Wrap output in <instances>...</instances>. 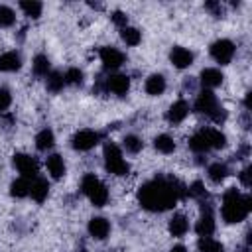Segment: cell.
Here are the masks:
<instances>
[{
	"mask_svg": "<svg viewBox=\"0 0 252 252\" xmlns=\"http://www.w3.org/2000/svg\"><path fill=\"white\" fill-rule=\"evenodd\" d=\"M185 193H187V187L179 179L171 175H156L154 179L146 181L140 187L138 201L146 211L163 213L171 209Z\"/></svg>",
	"mask_w": 252,
	"mask_h": 252,
	"instance_id": "1",
	"label": "cell"
},
{
	"mask_svg": "<svg viewBox=\"0 0 252 252\" xmlns=\"http://www.w3.org/2000/svg\"><path fill=\"white\" fill-rule=\"evenodd\" d=\"M250 213V197L242 195L238 189H226L222 195V205H220V215L224 222L234 224L240 222L248 217Z\"/></svg>",
	"mask_w": 252,
	"mask_h": 252,
	"instance_id": "2",
	"label": "cell"
},
{
	"mask_svg": "<svg viewBox=\"0 0 252 252\" xmlns=\"http://www.w3.org/2000/svg\"><path fill=\"white\" fill-rule=\"evenodd\" d=\"M226 146V136L217 130V128H201L197 130L191 138H189V148L195 154H207L209 150H217V148H224Z\"/></svg>",
	"mask_w": 252,
	"mask_h": 252,
	"instance_id": "3",
	"label": "cell"
},
{
	"mask_svg": "<svg viewBox=\"0 0 252 252\" xmlns=\"http://www.w3.org/2000/svg\"><path fill=\"white\" fill-rule=\"evenodd\" d=\"M193 108H195V112L205 114L207 118H211L215 124H220V122L226 120V110L219 104V100H217V96L213 94V91L203 89V91L199 93V96H197Z\"/></svg>",
	"mask_w": 252,
	"mask_h": 252,
	"instance_id": "4",
	"label": "cell"
},
{
	"mask_svg": "<svg viewBox=\"0 0 252 252\" xmlns=\"http://www.w3.org/2000/svg\"><path fill=\"white\" fill-rule=\"evenodd\" d=\"M81 191L85 193V197L94 205V207H104L108 201V189L106 185L94 175V173H87L81 181Z\"/></svg>",
	"mask_w": 252,
	"mask_h": 252,
	"instance_id": "5",
	"label": "cell"
},
{
	"mask_svg": "<svg viewBox=\"0 0 252 252\" xmlns=\"http://www.w3.org/2000/svg\"><path fill=\"white\" fill-rule=\"evenodd\" d=\"M104 167L114 175H128L130 165L122 156V150L114 142H106L104 146Z\"/></svg>",
	"mask_w": 252,
	"mask_h": 252,
	"instance_id": "6",
	"label": "cell"
},
{
	"mask_svg": "<svg viewBox=\"0 0 252 252\" xmlns=\"http://www.w3.org/2000/svg\"><path fill=\"white\" fill-rule=\"evenodd\" d=\"M12 161H14L16 169L20 171V175H22L24 179L33 181V179L37 177V173H39V163H37V159H35L33 156H30V154H14Z\"/></svg>",
	"mask_w": 252,
	"mask_h": 252,
	"instance_id": "7",
	"label": "cell"
},
{
	"mask_svg": "<svg viewBox=\"0 0 252 252\" xmlns=\"http://www.w3.org/2000/svg\"><path fill=\"white\" fill-rule=\"evenodd\" d=\"M98 89H104V91L114 93L118 96H124L130 91V77L124 73H112L98 83Z\"/></svg>",
	"mask_w": 252,
	"mask_h": 252,
	"instance_id": "8",
	"label": "cell"
},
{
	"mask_svg": "<svg viewBox=\"0 0 252 252\" xmlns=\"http://www.w3.org/2000/svg\"><path fill=\"white\" fill-rule=\"evenodd\" d=\"M100 138H102L100 132L85 128V130H79V132L71 138V146H73V150H77V152H89V150H93V148L100 142Z\"/></svg>",
	"mask_w": 252,
	"mask_h": 252,
	"instance_id": "9",
	"label": "cell"
},
{
	"mask_svg": "<svg viewBox=\"0 0 252 252\" xmlns=\"http://www.w3.org/2000/svg\"><path fill=\"white\" fill-rule=\"evenodd\" d=\"M211 57L220 65H228L234 57V43L230 39H217L211 43Z\"/></svg>",
	"mask_w": 252,
	"mask_h": 252,
	"instance_id": "10",
	"label": "cell"
},
{
	"mask_svg": "<svg viewBox=\"0 0 252 252\" xmlns=\"http://www.w3.org/2000/svg\"><path fill=\"white\" fill-rule=\"evenodd\" d=\"M98 55H100V63H102V67H104L106 71H114V69L122 67V65H124V61H126L124 53H122L120 49L112 47V45L102 47Z\"/></svg>",
	"mask_w": 252,
	"mask_h": 252,
	"instance_id": "11",
	"label": "cell"
},
{
	"mask_svg": "<svg viewBox=\"0 0 252 252\" xmlns=\"http://www.w3.org/2000/svg\"><path fill=\"white\" fill-rule=\"evenodd\" d=\"M195 230L199 236H211L215 232V215H213L211 203H203V211L195 224Z\"/></svg>",
	"mask_w": 252,
	"mask_h": 252,
	"instance_id": "12",
	"label": "cell"
},
{
	"mask_svg": "<svg viewBox=\"0 0 252 252\" xmlns=\"http://www.w3.org/2000/svg\"><path fill=\"white\" fill-rule=\"evenodd\" d=\"M169 61H171L177 69H187V67L193 65V53H191L187 47L175 45V47L169 51Z\"/></svg>",
	"mask_w": 252,
	"mask_h": 252,
	"instance_id": "13",
	"label": "cell"
},
{
	"mask_svg": "<svg viewBox=\"0 0 252 252\" xmlns=\"http://www.w3.org/2000/svg\"><path fill=\"white\" fill-rule=\"evenodd\" d=\"M89 234L93 236V238H96V240H104L106 236H108V232H110V222L104 219V217H93L91 220H89Z\"/></svg>",
	"mask_w": 252,
	"mask_h": 252,
	"instance_id": "14",
	"label": "cell"
},
{
	"mask_svg": "<svg viewBox=\"0 0 252 252\" xmlns=\"http://www.w3.org/2000/svg\"><path fill=\"white\" fill-rule=\"evenodd\" d=\"M187 114H189V102L183 100V98H179V100H175V102L169 106L165 118H167V122H171V124H179V122L185 120Z\"/></svg>",
	"mask_w": 252,
	"mask_h": 252,
	"instance_id": "15",
	"label": "cell"
},
{
	"mask_svg": "<svg viewBox=\"0 0 252 252\" xmlns=\"http://www.w3.org/2000/svg\"><path fill=\"white\" fill-rule=\"evenodd\" d=\"M199 79H201V85H203L207 91H211V89H217V87L222 83L224 77H222V73H220L219 69H215V67H207V69L201 71Z\"/></svg>",
	"mask_w": 252,
	"mask_h": 252,
	"instance_id": "16",
	"label": "cell"
},
{
	"mask_svg": "<svg viewBox=\"0 0 252 252\" xmlns=\"http://www.w3.org/2000/svg\"><path fill=\"white\" fill-rule=\"evenodd\" d=\"M47 195H49V183H47L45 179L35 177L33 181H30V197H32L33 201L41 203V201L47 199Z\"/></svg>",
	"mask_w": 252,
	"mask_h": 252,
	"instance_id": "17",
	"label": "cell"
},
{
	"mask_svg": "<svg viewBox=\"0 0 252 252\" xmlns=\"http://www.w3.org/2000/svg\"><path fill=\"white\" fill-rule=\"evenodd\" d=\"M45 165H47V171H49V175H51L53 179H61V177L65 175V161H63V158H61L59 154L47 156Z\"/></svg>",
	"mask_w": 252,
	"mask_h": 252,
	"instance_id": "18",
	"label": "cell"
},
{
	"mask_svg": "<svg viewBox=\"0 0 252 252\" xmlns=\"http://www.w3.org/2000/svg\"><path fill=\"white\" fill-rule=\"evenodd\" d=\"M22 67V57L18 51H6L0 55V71H18Z\"/></svg>",
	"mask_w": 252,
	"mask_h": 252,
	"instance_id": "19",
	"label": "cell"
},
{
	"mask_svg": "<svg viewBox=\"0 0 252 252\" xmlns=\"http://www.w3.org/2000/svg\"><path fill=\"white\" fill-rule=\"evenodd\" d=\"M144 89H146V93H148V94H152V96L161 94V93L165 91V79H163V75H159V73L150 75V77L146 79Z\"/></svg>",
	"mask_w": 252,
	"mask_h": 252,
	"instance_id": "20",
	"label": "cell"
},
{
	"mask_svg": "<svg viewBox=\"0 0 252 252\" xmlns=\"http://www.w3.org/2000/svg\"><path fill=\"white\" fill-rule=\"evenodd\" d=\"M187 230H189V220H187V217L181 215V213L173 215L171 220H169V232L179 238V236H183Z\"/></svg>",
	"mask_w": 252,
	"mask_h": 252,
	"instance_id": "21",
	"label": "cell"
},
{
	"mask_svg": "<svg viewBox=\"0 0 252 252\" xmlns=\"http://www.w3.org/2000/svg\"><path fill=\"white\" fill-rule=\"evenodd\" d=\"M53 144H55V136H53V132H51L49 128H43V130L37 132V136H35V148H37L39 152L51 150Z\"/></svg>",
	"mask_w": 252,
	"mask_h": 252,
	"instance_id": "22",
	"label": "cell"
},
{
	"mask_svg": "<svg viewBox=\"0 0 252 252\" xmlns=\"http://www.w3.org/2000/svg\"><path fill=\"white\" fill-rule=\"evenodd\" d=\"M207 175H209V179L213 183H222L228 177V165L226 163H220V161L211 163L209 169H207Z\"/></svg>",
	"mask_w": 252,
	"mask_h": 252,
	"instance_id": "23",
	"label": "cell"
},
{
	"mask_svg": "<svg viewBox=\"0 0 252 252\" xmlns=\"http://www.w3.org/2000/svg\"><path fill=\"white\" fill-rule=\"evenodd\" d=\"M49 67H51V63H49L47 55H43V53L35 55L33 61H32L33 75H37V77H47V75H49Z\"/></svg>",
	"mask_w": 252,
	"mask_h": 252,
	"instance_id": "24",
	"label": "cell"
},
{
	"mask_svg": "<svg viewBox=\"0 0 252 252\" xmlns=\"http://www.w3.org/2000/svg\"><path fill=\"white\" fill-rule=\"evenodd\" d=\"M197 248H199V252H224L222 244L219 240H215L213 236H199Z\"/></svg>",
	"mask_w": 252,
	"mask_h": 252,
	"instance_id": "25",
	"label": "cell"
},
{
	"mask_svg": "<svg viewBox=\"0 0 252 252\" xmlns=\"http://www.w3.org/2000/svg\"><path fill=\"white\" fill-rule=\"evenodd\" d=\"M120 37H122V41H124L126 45H138V43L142 41L140 30H136V28H132V26L122 28V30H120Z\"/></svg>",
	"mask_w": 252,
	"mask_h": 252,
	"instance_id": "26",
	"label": "cell"
},
{
	"mask_svg": "<svg viewBox=\"0 0 252 252\" xmlns=\"http://www.w3.org/2000/svg\"><path fill=\"white\" fill-rule=\"evenodd\" d=\"M45 85H47V91L59 93V91L65 87L63 73H59V71H49V75H47V79H45Z\"/></svg>",
	"mask_w": 252,
	"mask_h": 252,
	"instance_id": "27",
	"label": "cell"
},
{
	"mask_svg": "<svg viewBox=\"0 0 252 252\" xmlns=\"http://www.w3.org/2000/svg\"><path fill=\"white\" fill-rule=\"evenodd\" d=\"M154 146H156V150L161 152V154H171V152L175 150V142H173V138L167 136V134H159V136H156Z\"/></svg>",
	"mask_w": 252,
	"mask_h": 252,
	"instance_id": "28",
	"label": "cell"
},
{
	"mask_svg": "<svg viewBox=\"0 0 252 252\" xmlns=\"http://www.w3.org/2000/svg\"><path fill=\"white\" fill-rule=\"evenodd\" d=\"M10 193H12V197H18V199L28 197V195H30V181L24 179V177L12 181V185H10Z\"/></svg>",
	"mask_w": 252,
	"mask_h": 252,
	"instance_id": "29",
	"label": "cell"
},
{
	"mask_svg": "<svg viewBox=\"0 0 252 252\" xmlns=\"http://www.w3.org/2000/svg\"><path fill=\"white\" fill-rule=\"evenodd\" d=\"M20 8L22 12L28 16V18H39L41 16V2H35V0H22L20 2Z\"/></svg>",
	"mask_w": 252,
	"mask_h": 252,
	"instance_id": "30",
	"label": "cell"
},
{
	"mask_svg": "<svg viewBox=\"0 0 252 252\" xmlns=\"http://www.w3.org/2000/svg\"><path fill=\"white\" fill-rule=\"evenodd\" d=\"M122 148H124L128 154H138V152L144 148V142H142V138H138L136 134H128V136H124V140H122Z\"/></svg>",
	"mask_w": 252,
	"mask_h": 252,
	"instance_id": "31",
	"label": "cell"
},
{
	"mask_svg": "<svg viewBox=\"0 0 252 252\" xmlns=\"http://www.w3.org/2000/svg\"><path fill=\"white\" fill-rule=\"evenodd\" d=\"M63 79H65V85L81 87V85H83V71H81L79 67H69V69L63 73Z\"/></svg>",
	"mask_w": 252,
	"mask_h": 252,
	"instance_id": "32",
	"label": "cell"
},
{
	"mask_svg": "<svg viewBox=\"0 0 252 252\" xmlns=\"http://www.w3.org/2000/svg\"><path fill=\"white\" fill-rule=\"evenodd\" d=\"M14 22H16L14 10H12L10 6H0V26L8 28V26H12Z\"/></svg>",
	"mask_w": 252,
	"mask_h": 252,
	"instance_id": "33",
	"label": "cell"
},
{
	"mask_svg": "<svg viewBox=\"0 0 252 252\" xmlns=\"http://www.w3.org/2000/svg\"><path fill=\"white\" fill-rule=\"evenodd\" d=\"M187 193H189L191 197H195V199H201V201H205V199H207V191H205V187H203V183H201V181L191 183V185H189V189H187Z\"/></svg>",
	"mask_w": 252,
	"mask_h": 252,
	"instance_id": "34",
	"label": "cell"
},
{
	"mask_svg": "<svg viewBox=\"0 0 252 252\" xmlns=\"http://www.w3.org/2000/svg\"><path fill=\"white\" fill-rule=\"evenodd\" d=\"M12 104V94L6 87H0V114H4Z\"/></svg>",
	"mask_w": 252,
	"mask_h": 252,
	"instance_id": "35",
	"label": "cell"
},
{
	"mask_svg": "<svg viewBox=\"0 0 252 252\" xmlns=\"http://www.w3.org/2000/svg\"><path fill=\"white\" fill-rule=\"evenodd\" d=\"M112 22H114L120 30L128 26V18H126V14H124V12H120V10H116V12L112 14Z\"/></svg>",
	"mask_w": 252,
	"mask_h": 252,
	"instance_id": "36",
	"label": "cell"
},
{
	"mask_svg": "<svg viewBox=\"0 0 252 252\" xmlns=\"http://www.w3.org/2000/svg\"><path fill=\"white\" fill-rule=\"evenodd\" d=\"M205 8H207L209 12H213L217 18H220V16H222V6H220L219 2H207V4H205Z\"/></svg>",
	"mask_w": 252,
	"mask_h": 252,
	"instance_id": "37",
	"label": "cell"
},
{
	"mask_svg": "<svg viewBox=\"0 0 252 252\" xmlns=\"http://www.w3.org/2000/svg\"><path fill=\"white\" fill-rule=\"evenodd\" d=\"M240 181H242L244 187H250V167H244L240 171Z\"/></svg>",
	"mask_w": 252,
	"mask_h": 252,
	"instance_id": "38",
	"label": "cell"
},
{
	"mask_svg": "<svg viewBox=\"0 0 252 252\" xmlns=\"http://www.w3.org/2000/svg\"><path fill=\"white\" fill-rule=\"evenodd\" d=\"M169 252H187V248H185L183 244H177V246H173Z\"/></svg>",
	"mask_w": 252,
	"mask_h": 252,
	"instance_id": "39",
	"label": "cell"
},
{
	"mask_svg": "<svg viewBox=\"0 0 252 252\" xmlns=\"http://www.w3.org/2000/svg\"><path fill=\"white\" fill-rule=\"evenodd\" d=\"M240 252H248V246H246V248H244V250H240Z\"/></svg>",
	"mask_w": 252,
	"mask_h": 252,
	"instance_id": "40",
	"label": "cell"
}]
</instances>
